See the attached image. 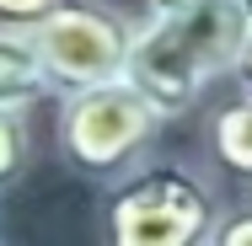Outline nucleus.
<instances>
[{"label":"nucleus","mask_w":252,"mask_h":246,"mask_svg":"<svg viewBox=\"0 0 252 246\" xmlns=\"http://www.w3.org/2000/svg\"><path fill=\"white\" fill-rule=\"evenodd\" d=\"M252 27L236 0H204L193 11H145L134 22V43L124 81L161 118H183L193 102L236 70Z\"/></svg>","instance_id":"f257e3e1"},{"label":"nucleus","mask_w":252,"mask_h":246,"mask_svg":"<svg viewBox=\"0 0 252 246\" xmlns=\"http://www.w3.org/2000/svg\"><path fill=\"white\" fill-rule=\"evenodd\" d=\"M225 203L188 161H145L102 203V246H209Z\"/></svg>","instance_id":"f03ea898"},{"label":"nucleus","mask_w":252,"mask_h":246,"mask_svg":"<svg viewBox=\"0 0 252 246\" xmlns=\"http://www.w3.org/2000/svg\"><path fill=\"white\" fill-rule=\"evenodd\" d=\"M161 123L166 118L129 81L70 91L59 107V155L92 182H118L134 166H145Z\"/></svg>","instance_id":"7ed1b4c3"},{"label":"nucleus","mask_w":252,"mask_h":246,"mask_svg":"<svg viewBox=\"0 0 252 246\" xmlns=\"http://www.w3.org/2000/svg\"><path fill=\"white\" fill-rule=\"evenodd\" d=\"M22 32H27V43L38 49L43 70H49L54 97L124 81L129 43H134V22L107 0H54Z\"/></svg>","instance_id":"20e7f679"},{"label":"nucleus","mask_w":252,"mask_h":246,"mask_svg":"<svg viewBox=\"0 0 252 246\" xmlns=\"http://www.w3.org/2000/svg\"><path fill=\"white\" fill-rule=\"evenodd\" d=\"M54 97V81L22 27H0V112H27L32 102Z\"/></svg>","instance_id":"39448f33"},{"label":"nucleus","mask_w":252,"mask_h":246,"mask_svg":"<svg viewBox=\"0 0 252 246\" xmlns=\"http://www.w3.org/2000/svg\"><path fill=\"white\" fill-rule=\"evenodd\" d=\"M209 155L220 171L231 177H252V102L236 97L209 118Z\"/></svg>","instance_id":"423d86ee"},{"label":"nucleus","mask_w":252,"mask_h":246,"mask_svg":"<svg viewBox=\"0 0 252 246\" xmlns=\"http://www.w3.org/2000/svg\"><path fill=\"white\" fill-rule=\"evenodd\" d=\"M32 161V134H27V112H0V193H11L22 182Z\"/></svg>","instance_id":"0eeeda50"},{"label":"nucleus","mask_w":252,"mask_h":246,"mask_svg":"<svg viewBox=\"0 0 252 246\" xmlns=\"http://www.w3.org/2000/svg\"><path fill=\"white\" fill-rule=\"evenodd\" d=\"M209 246H252V193L236 198V203L220 214V225H215Z\"/></svg>","instance_id":"6e6552de"},{"label":"nucleus","mask_w":252,"mask_h":246,"mask_svg":"<svg viewBox=\"0 0 252 246\" xmlns=\"http://www.w3.org/2000/svg\"><path fill=\"white\" fill-rule=\"evenodd\" d=\"M54 0H0V27H32Z\"/></svg>","instance_id":"1a4fd4ad"},{"label":"nucleus","mask_w":252,"mask_h":246,"mask_svg":"<svg viewBox=\"0 0 252 246\" xmlns=\"http://www.w3.org/2000/svg\"><path fill=\"white\" fill-rule=\"evenodd\" d=\"M231 81H236V97L252 102V38H247V49H242V59H236V70H231Z\"/></svg>","instance_id":"9d476101"},{"label":"nucleus","mask_w":252,"mask_h":246,"mask_svg":"<svg viewBox=\"0 0 252 246\" xmlns=\"http://www.w3.org/2000/svg\"><path fill=\"white\" fill-rule=\"evenodd\" d=\"M204 0H145V11H193Z\"/></svg>","instance_id":"9b49d317"},{"label":"nucleus","mask_w":252,"mask_h":246,"mask_svg":"<svg viewBox=\"0 0 252 246\" xmlns=\"http://www.w3.org/2000/svg\"><path fill=\"white\" fill-rule=\"evenodd\" d=\"M236 5H242V16H247V27H252V0H236Z\"/></svg>","instance_id":"f8f14e48"}]
</instances>
